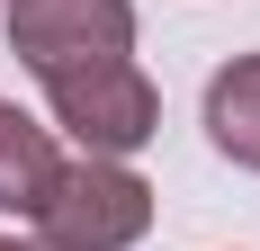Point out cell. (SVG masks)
Here are the masks:
<instances>
[{
    "label": "cell",
    "instance_id": "obj_1",
    "mask_svg": "<svg viewBox=\"0 0 260 251\" xmlns=\"http://www.w3.org/2000/svg\"><path fill=\"white\" fill-rule=\"evenodd\" d=\"M144 233H153V179L135 162H99V152L63 162L54 198L36 206L45 251H135Z\"/></svg>",
    "mask_w": 260,
    "mask_h": 251
},
{
    "label": "cell",
    "instance_id": "obj_2",
    "mask_svg": "<svg viewBox=\"0 0 260 251\" xmlns=\"http://www.w3.org/2000/svg\"><path fill=\"white\" fill-rule=\"evenodd\" d=\"M0 36L45 90V81L126 63L135 54V0H0Z\"/></svg>",
    "mask_w": 260,
    "mask_h": 251
},
{
    "label": "cell",
    "instance_id": "obj_3",
    "mask_svg": "<svg viewBox=\"0 0 260 251\" xmlns=\"http://www.w3.org/2000/svg\"><path fill=\"white\" fill-rule=\"evenodd\" d=\"M45 108L54 125L72 135L81 152H99V162H135V152L161 135V90L144 63H99V72H72V81H45Z\"/></svg>",
    "mask_w": 260,
    "mask_h": 251
},
{
    "label": "cell",
    "instance_id": "obj_4",
    "mask_svg": "<svg viewBox=\"0 0 260 251\" xmlns=\"http://www.w3.org/2000/svg\"><path fill=\"white\" fill-rule=\"evenodd\" d=\"M54 179H63V144H54V125H36L18 99H0V215L36 225V206L54 198Z\"/></svg>",
    "mask_w": 260,
    "mask_h": 251
},
{
    "label": "cell",
    "instance_id": "obj_5",
    "mask_svg": "<svg viewBox=\"0 0 260 251\" xmlns=\"http://www.w3.org/2000/svg\"><path fill=\"white\" fill-rule=\"evenodd\" d=\"M207 144L260 179V54H234L224 72L207 81Z\"/></svg>",
    "mask_w": 260,
    "mask_h": 251
},
{
    "label": "cell",
    "instance_id": "obj_6",
    "mask_svg": "<svg viewBox=\"0 0 260 251\" xmlns=\"http://www.w3.org/2000/svg\"><path fill=\"white\" fill-rule=\"evenodd\" d=\"M0 251H45V242H27V233H0Z\"/></svg>",
    "mask_w": 260,
    "mask_h": 251
}]
</instances>
